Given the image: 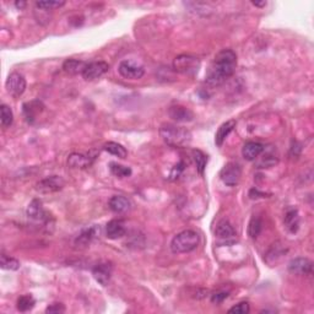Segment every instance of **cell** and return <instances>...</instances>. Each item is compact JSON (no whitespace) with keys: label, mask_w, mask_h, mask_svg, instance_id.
Here are the masks:
<instances>
[{"label":"cell","mask_w":314,"mask_h":314,"mask_svg":"<svg viewBox=\"0 0 314 314\" xmlns=\"http://www.w3.org/2000/svg\"><path fill=\"white\" fill-rule=\"evenodd\" d=\"M160 135L172 147H183L192 141V133L187 128L173 124H164L160 128Z\"/></svg>","instance_id":"obj_2"},{"label":"cell","mask_w":314,"mask_h":314,"mask_svg":"<svg viewBox=\"0 0 314 314\" xmlns=\"http://www.w3.org/2000/svg\"><path fill=\"white\" fill-rule=\"evenodd\" d=\"M110 170L112 172L113 176H116L118 178H125V177H130L133 171L130 167H125V166H122L119 164H116V162H111L110 164Z\"/></svg>","instance_id":"obj_29"},{"label":"cell","mask_w":314,"mask_h":314,"mask_svg":"<svg viewBox=\"0 0 314 314\" xmlns=\"http://www.w3.org/2000/svg\"><path fill=\"white\" fill-rule=\"evenodd\" d=\"M265 146L256 141H248L243 145L242 147V156L247 161H254L259 156L264 152Z\"/></svg>","instance_id":"obj_14"},{"label":"cell","mask_w":314,"mask_h":314,"mask_svg":"<svg viewBox=\"0 0 314 314\" xmlns=\"http://www.w3.org/2000/svg\"><path fill=\"white\" fill-rule=\"evenodd\" d=\"M200 238L199 234L193 229H186L177 236H174L171 242V250L174 254H183V253H190L196 249L199 246Z\"/></svg>","instance_id":"obj_3"},{"label":"cell","mask_w":314,"mask_h":314,"mask_svg":"<svg viewBox=\"0 0 314 314\" xmlns=\"http://www.w3.org/2000/svg\"><path fill=\"white\" fill-rule=\"evenodd\" d=\"M237 66V56L232 49H223L214 58L206 72V84L211 87L222 85L233 75Z\"/></svg>","instance_id":"obj_1"},{"label":"cell","mask_w":314,"mask_h":314,"mask_svg":"<svg viewBox=\"0 0 314 314\" xmlns=\"http://www.w3.org/2000/svg\"><path fill=\"white\" fill-rule=\"evenodd\" d=\"M276 164H277L276 157L267 155V156H264V159H261L260 161L256 164V166H258V168H269V167H271V166H274Z\"/></svg>","instance_id":"obj_34"},{"label":"cell","mask_w":314,"mask_h":314,"mask_svg":"<svg viewBox=\"0 0 314 314\" xmlns=\"http://www.w3.org/2000/svg\"><path fill=\"white\" fill-rule=\"evenodd\" d=\"M65 182L60 176H49L36 184V190L41 194H52L64 188Z\"/></svg>","instance_id":"obj_7"},{"label":"cell","mask_w":314,"mask_h":314,"mask_svg":"<svg viewBox=\"0 0 314 314\" xmlns=\"http://www.w3.org/2000/svg\"><path fill=\"white\" fill-rule=\"evenodd\" d=\"M0 267L4 270H10V271H16L20 269V261L17 259L8 256L7 254H2L0 256Z\"/></svg>","instance_id":"obj_28"},{"label":"cell","mask_w":314,"mask_h":314,"mask_svg":"<svg viewBox=\"0 0 314 314\" xmlns=\"http://www.w3.org/2000/svg\"><path fill=\"white\" fill-rule=\"evenodd\" d=\"M0 113H2V125L4 126V128H8V126L13 124L14 114L9 106L2 104V107H0Z\"/></svg>","instance_id":"obj_31"},{"label":"cell","mask_w":314,"mask_h":314,"mask_svg":"<svg viewBox=\"0 0 314 314\" xmlns=\"http://www.w3.org/2000/svg\"><path fill=\"white\" fill-rule=\"evenodd\" d=\"M236 124H237V122H236L234 119H231L220 125V128L217 129V133L215 135V144L217 145V146L219 147L222 146L223 141H225L226 138L228 137L229 133L236 128Z\"/></svg>","instance_id":"obj_21"},{"label":"cell","mask_w":314,"mask_h":314,"mask_svg":"<svg viewBox=\"0 0 314 314\" xmlns=\"http://www.w3.org/2000/svg\"><path fill=\"white\" fill-rule=\"evenodd\" d=\"M15 7H16L17 9H22L26 7V3L25 2H16L15 3Z\"/></svg>","instance_id":"obj_39"},{"label":"cell","mask_w":314,"mask_h":314,"mask_svg":"<svg viewBox=\"0 0 314 314\" xmlns=\"http://www.w3.org/2000/svg\"><path fill=\"white\" fill-rule=\"evenodd\" d=\"M300 223L301 219L297 209L291 207V209L286 211L285 217H283V225H285L286 229H287L290 233H296L300 229Z\"/></svg>","instance_id":"obj_18"},{"label":"cell","mask_w":314,"mask_h":314,"mask_svg":"<svg viewBox=\"0 0 314 314\" xmlns=\"http://www.w3.org/2000/svg\"><path fill=\"white\" fill-rule=\"evenodd\" d=\"M112 271H113V267H112L111 263L103 261V263H98V264L93 268L92 275L99 285L106 286L108 285V282H110L112 277Z\"/></svg>","instance_id":"obj_10"},{"label":"cell","mask_w":314,"mask_h":314,"mask_svg":"<svg viewBox=\"0 0 314 314\" xmlns=\"http://www.w3.org/2000/svg\"><path fill=\"white\" fill-rule=\"evenodd\" d=\"M5 87H7L9 95L13 96L15 98H19L20 96L23 95V92H25L26 90L25 77H23V75H21L20 72H11L7 78Z\"/></svg>","instance_id":"obj_6"},{"label":"cell","mask_w":314,"mask_h":314,"mask_svg":"<svg viewBox=\"0 0 314 314\" xmlns=\"http://www.w3.org/2000/svg\"><path fill=\"white\" fill-rule=\"evenodd\" d=\"M118 71L124 78H129V80H139L144 76L145 69L143 65H140L135 60H122L119 66H118Z\"/></svg>","instance_id":"obj_5"},{"label":"cell","mask_w":314,"mask_h":314,"mask_svg":"<svg viewBox=\"0 0 314 314\" xmlns=\"http://www.w3.org/2000/svg\"><path fill=\"white\" fill-rule=\"evenodd\" d=\"M286 253H287V248H285L283 244H281L280 242L274 243L273 246H271V248L269 249V252L267 253V261L270 260L271 258H275L274 263H277V260H279L280 258H282Z\"/></svg>","instance_id":"obj_25"},{"label":"cell","mask_w":314,"mask_h":314,"mask_svg":"<svg viewBox=\"0 0 314 314\" xmlns=\"http://www.w3.org/2000/svg\"><path fill=\"white\" fill-rule=\"evenodd\" d=\"M241 176H242V168L237 162H228L220 173L221 180L228 187H234L236 184H238Z\"/></svg>","instance_id":"obj_8"},{"label":"cell","mask_w":314,"mask_h":314,"mask_svg":"<svg viewBox=\"0 0 314 314\" xmlns=\"http://www.w3.org/2000/svg\"><path fill=\"white\" fill-rule=\"evenodd\" d=\"M287 268L294 275H309L313 271V263L307 258H295L289 263Z\"/></svg>","instance_id":"obj_11"},{"label":"cell","mask_w":314,"mask_h":314,"mask_svg":"<svg viewBox=\"0 0 314 314\" xmlns=\"http://www.w3.org/2000/svg\"><path fill=\"white\" fill-rule=\"evenodd\" d=\"M65 306L63 303H53L47 307L46 313H64Z\"/></svg>","instance_id":"obj_36"},{"label":"cell","mask_w":314,"mask_h":314,"mask_svg":"<svg viewBox=\"0 0 314 314\" xmlns=\"http://www.w3.org/2000/svg\"><path fill=\"white\" fill-rule=\"evenodd\" d=\"M125 233L126 228L122 220H112L106 226V236L110 240H119V238L124 237Z\"/></svg>","instance_id":"obj_15"},{"label":"cell","mask_w":314,"mask_h":314,"mask_svg":"<svg viewBox=\"0 0 314 314\" xmlns=\"http://www.w3.org/2000/svg\"><path fill=\"white\" fill-rule=\"evenodd\" d=\"M65 5V2H37L36 3V7L41 9L42 11H49L53 9L62 8Z\"/></svg>","instance_id":"obj_32"},{"label":"cell","mask_w":314,"mask_h":314,"mask_svg":"<svg viewBox=\"0 0 314 314\" xmlns=\"http://www.w3.org/2000/svg\"><path fill=\"white\" fill-rule=\"evenodd\" d=\"M252 5H254V7H258V8H264L265 5H267V2H261V3L252 2Z\"/></svg>","instance_id":"obj_38"},{"label":"cell","mask_w":314,"mask_h":314,"mask_svg":"<svg viewBox=\"0 0 314 314\" xmlns=\"http://www.w3.org/2000/svg\"><path fill=\"white\" fill-rule=\"evenodd\" d=\"M263 229V221L261 219L259 216H253L252 219H250L249 225H248V234L250 238H253V240H255L256 237H258L259 234H260Z\"/></svg>","instance_id":"obj_27"},{"label":"cell","mask_w":314,"mask_h":314,"mask_svg":"<svg viewBox=\"0 0 314 314\" xmlns=\"http://www.w3.org/2000/svg\"><path fill=\"white\" fill-rule=\"evenodd\" d=\"M192 153H193V159H194L195 165H196V170H198L199 174L204 176L205 167H206V164H207V156L200 150H193Z\"/></svg>","instance_id":"obj_26"},{"label":"cell","mask_w":314,"mask_h":314,"mask_svg":"<svg viewBox=\"0 0 314 314\" xmlns=\"http://www.w3.org/2000/svg\"><path fill=\"white\" fill-rule=\"evenodd\" d=\"M36 301L31 295H23L17 300V309L20 312H29L35 307Z\"/></svg>","instance_id":"obj_30"},{"label":"cell","mask_w":314,"mask_h":314,"mask_svg":"<svg viewBox=\"0 0 314 314\" xmlns=\"http://www.w3.org/2000/svg\"><path fill=\"white\" fill-rule=\"evenodd\" d=\"M110 69V65L108 63L102 62H92V63H87L85 69L83 71V77L85 78L86 81H93L96 78L101 77L102 75H104L106 72L108 71Z\"/></svg>","instance_id":"obj_9"},{"label":"cell","mask_w":314,"mask_h":314,"mask_svg":"<svg viewBox=\"0 0 314 314\" xmlns=\"http://www.w3.org/2000/svg\"><path fill=\"white\" fill-rule=\"evenodd\" d=\"M168 114L173 120L178 123H188L194 119V113L189 110V108L184 107V106H172L168 110Z\"/></svg>","instance_id":"obj_12"},{"label":"cell","mask_w":314,"mask_h":314,"mask_svg":"<svg viewBox=\"0 0 314 314\" xmlns=\"http://www.w3.org/2000/svg\"><path fill=\"white\" fill-rule=\"evenodd\" d=\"M173 69L187 76H195L200 69V60L189 54H182L174 58Z\"/></svg>","instance_id":"obj_4"},{"label":"cell","mask_w":314,"mask_h":314,"mask_svg":"<svg viewBox=\"0 0 314 314\" xmlns=\"http://www.w3.org/2000/svg\"><path fill=\"white\" fill-rule=\"evenodd\" d=\"M43 108H44L43 103H42L41 101H38V99H35V101L31 102H26V103L23 104V114H25L27 122H29L30 124H32V123L36 120V117L43 111Z\"/></svg>","instance_id":"obj_19"},{"label":"cell","mask_w":314,"mask_h":314,"mask_svg":"<svg viewBox=\"0 0 314 314\" xmlns=\"http://www.w3.org/2000/svg\"><path fill=\"white\" fill-rule=\"evenodd\" d=\"M183 170H184V162H179V164L174 166L173 170H172L171 174H170V179H171V180L177 179V178L179 177L180 174H182Z\"/></svg>","instance_id":"obj_35"},{"label":"cell","mask_w":314,"mask_h":314,"mask_svg":"<svg viewBox=\"0 0 314 314\" xmlns=\"http://www.w3.org/2000/svg\"><path fill=\"white\" fill-rule=\"evenodd\" d=\"M101 232L98 226H92V227L84 229L80 234L77 236L76 240H75V244L77 247H81V248H85V247L90 246L92 243V241L95 238H97V236Z\"/></svg>","instance_id":"obj_16"},{"label":"cell","mask_w":314,"mask_h":314,"mask_svg":"<svg viewBox=\"0 0 314 314\" xmlns=\"http://www.w3.org/2000/svg\"><path fill=\"white\" fill-rule=\"evenodd\" d=\"M228 297V292H216V294H214L213 296H211V302L213 303H216V304H220L222 303L223 301L226 300V298Z\"/></svg>","instance_id":"obj_37"},{"label":"cell","mask_w":314,"mask_h":314,"mask_svg":"<svg viewBox=\"0 0 314 314\" xmlns=\"http://www.w3.org/2000/svg\"><path fill=\"white\" fill-rule=\"evenodd\" d=\"M87 63L78 59H66L63 64V70L69 75H83L84 69H85Z\"/></svg>","instance_id":"obj_22"},{"label":"cell","mask_w":314,"mask_h":314,"mask_svg":"<svg viewBox=\"0 0 314 314\" xmlns=\"http://www.w3.org/2000/svg\"><path fill=\"white\" fill-rule=\"evenodd\" d=\"M215 236L219 240L222 241H229L236 236V232L232 225L229 223L227 220H221V221L217 222L216 228H215Z\"/></svg>","instance_id":"obj_20"},{"label":"cell","mask_w":314,"mask_h":314,"mask_svg":"<svg viewBox=\"0 0 314 314\" xmlns=\"http://www.w3.org/2000/svg\"><path fill=\"white\" fill-rule=\"evenodd\" d=\"M27 216L29 219L33 220V221H47V213L43 209V204L38 199H33L31 203L29 204L26 210Z\"/></svg>","instance_id":"obj_13"},{"label":"cell","mask_w":314,"mask_h":314,"mask_svg":"<svg viewBox=\"0 0 314 314\" xmlns=\"http://www.w3.org/2000/svg\"><path fill=\"white\" fill-rule=\"evenodd\" d=\"M93 157L89 155H81V153H71L68 159V165L71 168H86L92 164Z\"/></svg>","instance_id":"obj_23"},{"label":"cell","mask_w":314,"mask_h":314,"mask_svg":"<svg viewBox=\"0 0 314 314\" xmlns=\"http://www.w3.org/2000/svg\"><path fill=\"white\" fill-rule=\"evenodd\" d=\"M104 151H107V152H110L111 155L119 157V159H125L126 155H128V151L123 145L114 143V141H110V143L104 144L103 146Z\"/></svg>","instance_id":"obj_24"},{"label":"cell","mask_w":314,"mask_h":314,"mask_svg":"<svg viewBox=\"0 0 314 314\" xmlns=\"http://www.w3.org/2000/svg\"><path fill=\"white\" fill-rule=\"evenodd\" d=\"M250 308L248 302H241V303L236 304L232 308H229L228 313H234V314H247L249 313Z\"/></svg>","instance_id":"obj_33"},{"label":"cell","mask_w":314,"mask_h":314,"mask_svg":"<svg viewBox=\"0 0 314 314\" xmlns=\"http://www.w3.org/2000/svg\"><path fill=\"white\" fill-rule=\"evenodd\" d=\"M108 206L110 209L116 214H125L130 210L132 204L128 198L123 195H114L112 196L108 201Z\"/></svg>","instance_id":"obj_17"}]
</instances>
